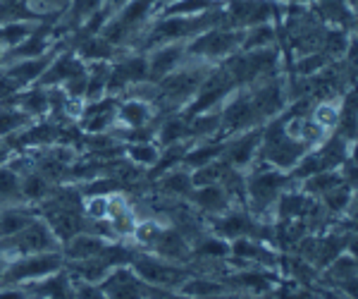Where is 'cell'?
Wrapping results in <instances>:
<instances>
[{"label":"cell","mask_w":358,"mask_h":299,"mask_svg":"<svg viewBox=\"0 0 358 299\" xmlns=\"http://www.w3.org/2000/svg\"><path fill=\"white\" fill-rule=\"evenodd\" d=\"M10 242L15 246H20L22 254H43V251L53 249L57 239H55L53 230L45 225L43 221H31V223H27L20 232H15Z\"/></svg>","instance_id":"3957f363"},{"label":"cell","mask_w":358,"mask_h":299,"mask_svg":"<svg viewBox=\"0 0 358 299\" xmlns=\"http://www.w3.org/2000/svg\"><path fill=\"white\" fill-rule=\"evenodd\" d=\"M8 158H10V148L5 146L3 141H0V165H3V163H5V160H8Z\"/></svg>","instance_id":"680465c9"},{"label":"cell","mask_w":358,"mask_h":299,"mask_svg":"<svg viewBox=\"0 0 358 299\" xmlns=\"http://www.w3.org/2000/svg\"><path fill=\"white\" fill-rule=\"evenodd\" d=\"M261 144H263V158L270 160L277 168H294L303 158L306 148H308L301 141L289 139L285 134V130H282V123L270 125L268 132L263 134Z\"/></svg>","instance_id":"7a4b0ae2"},{"label":"cell","mask_w":358,"mask_h":299,"mask_svg":"<svg viewBox=\"0 0 358 299\" xmlns=\"http://www.w3.org/2000/svg\"><path fill=\"white\" fill-rule=\"evenodd\" d=\"M22 113L27 115H43L50 108V96L45 91H29L22 96Z\"/></svg>","instance_id":"4dcf8cb0"},{"label":"cell","mask_w":358,"mask_h":299,"mask_svg":"<svg viewBox=\"0 0 358 299\" xmlns=\"http://www.w3.org/2000/svg\"><path fill=\"white\" fill-rule=\"evenodd\" d=\"M325 55L322 53H315V55H306L303 60H299V65H296V70L299 74H303V77H310L313 72L320 70L322 65H325Z\"/></svg>","instance_id":"681fc988"},{"label":"cell","mask_w":358,"mask_h":299,"mask_svg":"<svg viewBox=\"0 0 358 299\" xmlns=\"http://www.w3.org/2000/svg\"><path fill=\"white\" fill-rule=\"evenodd\" d=\"M292 5H308V3H315V0H287Z\"/></svg>","instance_id":"94428289"},{"label":"cell","mask_w":358,"mask_h":299,"mask_svg":"<svg viewBox=\"0 0 358 299\" xmlns=\"http://www.w3.org/2000/svg\"><path fill=\"white\" fill-rule=\"evenodd\" d=\"M53 299H72L69 295H60V297H53Z\"/></svg>","instance_id":"6125c7cd"},{"label":"cell","mask_w":358,"mask_h":299,"mask_svg":"<svg viewBox=\"0 0 358 299\" xmlns=\"http://www.w3.org/2000/svg\"><path fill=\"white\" fill-rule=\"evenodd\" d=\"M67 3H69V0H24L29 13H34L38 20H43V17L48 13H53V10L67 8Z\"/></svg>","instance_id":"60d3db41"},{"label":"cell","mask_w":358,"mask_h":299,"mask_svg":"<svg viewBox=\"0 0 358 299\" xmlns=\"http://www.w3.org/2000/svg\"><path fill=\"white\" fill-rule=\"evenodd\" d=\"M277 39V32L270 22H263V25H253L244 29V41H241V48L244 50H256V48H268Z\"/></svg>","instance_id":"cb8c5ba5"},{"label":"cell","mask_w":358,"mask_h":299,"mask_svg":"<svg viewBox=\"0 0 358 299\" xmlns=\"http://www.w3.org/2000/svg\"><path fill=\"white\" fill-rule=\"evenodd\" d=\"M148 79V60L143 55H134V57H124L117 65L108 72V86L110 89H122L127 84H138Z\"/></svg>","instance_id":"52a82bcc"},{"label":"cell","mask_w":358,"mask_h":299,"mask_svg":"<svg viewBox=\"0 0 358 299\" xmlns=\"http://www.w3.org/2000/svg\"><path fill=\"white\" fill-rule=\"evenodd\" d=\"M194 201L203 211H210V214H224L229 206V194L217 185H206V187L196 189Z\"/></svg>","instance_id":"ffe728a7"},{"label":"cell","mask_w":358,"mask_h":299,"mask_svg":"<svg viewBox=\"0 0 358 299\" xmlns=\"http://www.w3.org/2000/svg\"><path fill=\"white\" fill-rule=\"evenodd\" d=\"M124 3H129V0H106V8H113V13H115V10H120Z\"/></svg>","instance_id":"6f0895ef"},{"label":"cell","mask_w":358,"mask_h":299,"mask_svg":"<svg viewBox=\"0 0 358 299\" xmlns=\"http://www.w3.org/2000/svg\"><path fill=\"white\" fill-rule=\"evenodd\" d=\"M48 228L53 230L55 239L69 242L74 235H79L84 230V221L74 209H65V206H62L55 214H48Z\"/></svg>","instance_id":"4fadbf2b"},{"label":"cell","mask_w":358,"mask_h":299,"mask_svg":"<svg viewBox=\"0 0 358 299\" xmlns=\"http://www.w3.org/2000/svg\"><path fill=\"white\" fill-rule=\"evenodd\" d=\"M187 53V41L155 46V50L146 57L148 60V79H163L179 65L182 55Z\"/></svg>","instance_id":"277c9868"},{"label":"cell","mask_w":358,"mask_h":299,"mask_svg":"<svg viewBox=\"0 0 358 299\" xmlns=\"http://www.w3.org/2000/svg\"><path fill=\"white\" fill-rule=\"evenodd\" d=\"M239 283L246 287H258V290H261V287H268V278H265V275H258V273H248V275H241Z\"/></svg>","instance_id":"db71d44e"},{"label":"cell","mask_w":358,"mask_h":299,"mask_svg":"<svg viewBox=\"0 0 358 299\" xmlns=\"http://www.w3.org/2000/svg\"><path fill=\"white\" fill-rule=\"evenodd\" d=\"M153 244L163 256L182 258L187 254V242H184V237L177 232V230H160L158 239H155Z\"/></svg>","instance_id":"4316f807"},{"label":"cell","mask_w":358,"mask_h":299,"mask_svg":"<svg viewBox=\"0 0 358 299\" xmlns=\"http://www.w3.org/2000/svg\"><path fill=\"white\" fill-rule=\"evenodd\" d=\"M196 251H199L201 256H227L229 254V246L220 237H208L199 246H196Z\"/></svg>","instance_id":"b9f144b4"},{"label":"cell","mask_w":358,"mask_h":299,"mask_svg":"<svg viewBox=\"0 0 358 299\" xmlns=\"http://www.w3.org/2000/svg\"><path fill=\"white\" fill-rule=\"evenodd\" d=\"M20 192L24 194L27 199H43L45 194H48V182H45L43 175L34 172V175H29L20 185Z\"/></svg>","instance_id":"8d00e7d4"},{"label":"cell","mask_w":358,"mask_h":299,"mask_svg":"<svg viewBox=\"0 0 358 299\" xmlns=\"http://www.w3.org/2000/svg\"><path fill=\"white\" fill-rule=\"evenodd\" d=\"M232 251H234L236 256H241V258H261V261H265V258H268L265 249L256 246L253 242H248V239H244V237L236 239L234 246H232Z\"/></svg>","instance_id":"ee69618b"},{"label":"cell","mask_w":358,"mask_h":299,"mask_svg":"<svg viewBox=\"0 0 358 299\" xmlns=\"http://www.w3.org/2000/svg\"><path fill=\"white\" fill-rule=\"evenodd\" d=\"M53 139H55V130L41 125V127L31 130L29 134H22L20 144H48V141H53Z\"/></svg>","instance_id":"c3c4849f"},{"label":"cell","mask_w":358,"mask_h":299,"mask_svg":"<svg viewBox=\"0 0 358 299\" xmlns=\"http://www.w3.org/2000/svg\"><path fill=\"white\" fill-rule=\"evenodd\" d=\"M17 194H20L17 175L8 168H0V199H13Z\"/></svg>","instance_id":"7bdbcfd3"},{"label":"cell","mask_w":358,"mask_h":299,"mask_svg":"<svg viewBox=\"0 0 358 299\" xmlns=\"http://www.w3.org/2000/svg\"><path fill=\"white\" fill-rule=\"evenodd\" d=\"M339 115L342 113L337 111V106H332V103H320L313 111V118L310 120H313L320 130H332L339 125Z\"/></svg>","instance_id":"e575fe53"},{"label":"cell","mask_w":358,"mask_h":299,"mask_svg":"<svg viewBox=\"0 0 358 299\" xmlns=\"http://www.w3.org/2000/svg\"><path fill=\"white\" fill-rule=\"evenodd\" d=\"M160 187H163L165 192H172V194H189L194 187L192 175H189V172H182V170H175L160 180Z\"/></svg>","instance_id":"1f68e13d"},{"label":"cell","mask_w":358,"mask_h":299,"mask_svg":"<svg viewBox=\"0 0 358 299\" xmlns=\"http://www.w3.org/2000/svg\"><path fill=\"white\" fill-rule=\"evenodd\" d=\"M0 57H3V46H0Z\"/></svg>","instance_id":"be15d7a7"},{"label":"cell","mask_w":358,"mask_h":299,"mask_svg":"<svg viewBox=\"0 0 358 299\" xmlns=\"http://www.w3.org/2000/svg\"><path fill=\"white\" fill-rule=\"evenodd\" d=\"M241 41H244V29L210 27L194 36L192 43H187V53L194 57H227L241 48Z\"/></svg>","instance_id":"6da1fadb"},{"label":"cell","mask_w":358,"mask_h":299,"mask_svg":"<svg viewBox=\"0 0 358 299\" xmlns=\"http://www.w3.org/2000/svg\"><path fill=\"white\" fill-rule=\"evenodd\" d=\"M36 29L34 22H24V20H13V22H3L0 25V46L3 48H15V46H20L29 34Z\"/></svg>","instance_id":"603a6c76"},{"label":"cell","mask_w":358,"mask_h":299,"mask_svg":"<svg viewBox=\"0 0 358 299\" xmlns=\"http://www.w3.org/2000/svg\"><path fill=\"white\" fill-rule=\"evenodd\" d=\"M45 53H50V41H48V29L45 27H36L31 34L22 41L20 46L8 50L10 57H20V60H27V57H41Z\"/></svg>","instance_id":"2e32d148"},{"label":"cell","mask_w":358,"mask_h":299,"mask_svg":"<svg viewBox=\"0 0 358 299\" xmlns=\"http://www.w3.org/2000/svg\"><path fill=\"white\" fill-rule=\"evenodd\" d=\"M86 214L94 221H103L108 214V197H91L89 204H86Z\"/></svg>","instance_id":"816d5d0a"},{"label":"cell","mask_w":358,"mask_h":299,"mask_svg":"<svg viewBox=\"0 0 358 299\" xmlns=\"http://www.w3.org/2000/svg\"><path fill=\"white\" fill-rule=\"evenodd\" d=\"M117 189V182L115 180H98V182H91L89 187H86V192L91 194V197H103V194H108V192H115Z\"/></svg>","instance_id":"f5cc1de1"},{"label":"cell","mask_w":358,"mask_h":299,"mask_svg":"<svg viewBox=\"0 0 358 299\" xmlns=\"http://www.w3.org/2000/svg\"><path fill=\"white\" fill-rule=\"evenodd\" d=\"M108 218H110V228L117 230L120 235H134V214L129 211V206H127V201L122 197H110L108 199Z\"/></svg>","instance_id":"e0dca14e"},{"label":"cell","mask_w":358,"mask_h":299,"mask_svg":"<svg viewBox=\"0 0 358 299\" xmlns=\"http://www.w3.org/2000/svg\"><path fill=\"white\" fill-rule=\"evenodd\" d=\"M106 292L110 299H141V287L131 280L129 271H117L108 278Z\"/></svg>","instance_id":"44dd1931"},{"label":"cell","mask_w":358,"mask_h":299,"mask_svg":"<svg viewBox=\"0 0 358 299\" xmlns=\"http://www.w3.org/2000/svg\"><path fill=\"white\" fill-rule=\"evenodd\" d=\"M285 182H287L285 175H280V172H258V175H253L251 182H248L251 204L256 206V209H265V206L280 194Z\"/></svg>","instance_id":"ba28073f"},{"label":"cell","mask_w":358,"mask_h":299,"mask_svg":"<svg viewBox=\"0 0 358 299\" xmlns=\"http://www.w3.org/2000/svg\"><path fill=\"white\" fill-rule=\"evenodd\" d=\"M60 268V258L55 254H29L27 258L17 261L8 271V280H34L53 273Z\"/></svg>","instance_id":"5b68a950"},{"label":"cell","mask_w":358,"mask_h":299,"mask_svg":"<svg viewBox=\"0 0 358 299\" xmlns=\"http://www.w3.org/2000/svg\"><path fill=\"white\" fill-rule=\"evenodd\" d=\"M251 106H253V111H256L258 120L280 113L282 106H285V96H282L280 84H275V82L263 84L261 89L251 96Z\"/></svg>","instance_id":"9a60e30c"},{"label":"cell","mask_w":358,"mask_h":299,"mask_svg":"<svg viewBox=\"0 0 358 299\" xmlns=\"http://www.w3.org/2000/svg\"><path fill=\"white\" fill-rule=\"evenodd\" d=\"M134 271L138 278H143L146 283L153 285H177L184 278V273L179 268L170 266V263L153 261V258H138L134 263Z\"/></svg>","instance_id":"9c48e42d"},{"label":"cell","mask_w":358,"mask_h":299,"mask_svg":"<svg viewBox=\"0 0 358 299\" xmlns=\"http://www.w3.org/2000/svg\"><path fill=\"white\" fill-rule=\"evenodd\" d=\"M222 146L220 144H210V146H201V148H194V151L187 153V165H192V168H201V165H208L213 163L217 156H220Z\"/></svg>","instance_id":"836d02e7"},{"label":"cell","mask_w":358,"mask_h":299,"mask_svg":"<svg viewBox=\"0 0 358 299\" xmlns=\"http://www.w3.org/2000/svg\"><path fill=\"white\" fill-rule=\"evenodd\" d=\"M117 115L124 125H129L131 130H136V127H143V125L148 123V118H151V108H148V103L131 99V101H124L122 106H120Z\"/></svg>","instance_id":"d4e9b609"},{"label":"cell","mask_w":358,"mask_h":299,"mask_svg":"<svg viewBox=\"0 0 358 299\" xmlns=\"http://www.w3.org/2000/svg\"><path fill=\"white\" fill-rule=\"evenodd\" d=\"M184 292H187V295H196V297H215L222 292V287L215 283H206V280H194V283H189L184 287Z\"/></svg>","instance_id":"bcb514c9"},{"label":"cell","mask_w":358,"mask_h":299,"mask_svg":"<svg viewBox=\"0 0 358 299\" xmlns=\"http://www.w3.org/2000/svg\"><path fill=\"white\" fill-rule=\"evenodd\" d=\"M349 189L346 187H334L330 189V192H325V204L330 206V211H344V206H346V201H349Z\"/></svg>","instance_id":"7dc6e473"},{"label":"cell","mask_w":358,"mask_h":299,"mask_svg":"<svg viewBox=\"0 0 358 299\" xmlns=\"http://www.w3.org/2000/svg\"><path fill=\"white\" fill-rule=\"evenodd\" d=\"M50 62H53L50 53H45L41 57H27V60H17L5 74H8V77L22 89V86H27V84L36 82V79H41L43 72L48 70Z\"/></svg>","instance_id":"30bf717a"},{"label":"cell","mask_w":358,"mask_h":299,"mask_svg":"<svg viewBox=\"0 0 358 299\" xmlns=\"http://www.w3.org/2000/svg\"><path fill=\"white\" fill-rule=\"evenodd\" d=\"M17 91H20V86H17L13 79L8 77V74H3L0 77V99H8V96H15Z\"/></svg>","instance_id":"11a10c76"},{"label":"cell","mask_w":358,"mask_h":299,"mask_svg":"<svg viewBox=\"0 0 358 299\" xmlns=\"http://www.w3.org/2000/svg\"><path fill=\"white\" fill-rule=\"evenodd\" d=\"M129 158L134 160L136 165H143V168H151L160 160L158 148L153 146L151 141H136L129 146Z\"/></svg>","instance_id":"f546056e"},{"label":"cell","mask_w":358,"mask_h":299,"mask_svg":"<svg viewBox=\"0 0 358 299\" xmlns=\"http://www.w3.org/2000/svg\"><path fill=\"white\" fill-rule=\"evenodd\" d=\"M203 84V72L187 70V72H170L160 79V91L170 101H184L187 96H194L199 86Z\"/></svg>","instance_id":"8992f818"},{"label":"cell","mask_w":358,"mask_h":299,"mask_svg":"<svg viewBox=\"0 0 358 299\" xmlns=\"http://www.w3.org/2000/svg\"><path fill=\"white\" fill-rule=\"evenodd\" d=\"M261 139H263V134L258 130H251V132H246V134H241L239 139L232 141V146L227 148L229 163H232V165H246L248 160L253 158L256 148L261 146Z\"/></svg>","instance_id":"ac0fdd59"},{"label":"cell","mask_w":358,"mask_h":299,"mask_svg":"<svg viewBox=\"0 0 358 299\" xmlns=\"http://www.w3.org/2000/svg\"><path fill=\"white\" fill-rule=\"evenodd\" d=\"M0 299H24L22 292H5V295H0Z\"/></svg>","instance_id":"91938a15"},{"label":"cell","mask_w":358,"mask_h":299,"mask_svg":"<svg viewBox=\"0 0 358 299\" xmlns=\"http://www.w3.org/2000/svg\"><path fill=\"white\" fill-rule=\"evenodd\" d=\"M342 185V177L332 170H322V172H315V175H308V182H306V189L313 194H325L330 189Z\"/></svg>","instance_id":"f1b7e54d"},{"label":"cell","mask_w":358,"mask_h":299,"mask_svg":"<svg viewBox=\"0 0 358 299\" xmlns=\"http://www.w3.org/2000/svg\"><path fill=\"white\" fill-rule=\"evenodd\" d=\"M220 8V0H172L155 8L153 17H199Z\"/></svg>","instance_id":"8fae6325"},{"label":"cell","mask_w":358,"mask_h":299,"mask_svg":"<svg viewBox=\"0 0 358 299\" xmlns=\"http://www.w3.org/2000/svg\"><path fill=\"white\" fill-rule=\"evenodd\" d=\"M31 223V216H22L17 211H10V214L0 216V237H13L15 232H20L22 228Z\"/></svg>","instance_id":"d590c367"},{"label":"cell","mask_w":358,"mask_h":299,"mask_svg":"<svg viewBox=\"0 0 358 299\" xmlns=\"http://www.w3.org/2000/svg\"><path fill=\"white\" fill-rule=\"evenodd\" d=\"M103 8H106V0H69L65 20H69L77 27V25H82V22H89L91 17Z\"/></svg>","instance_id":"484cf974"},{"label":"cell","mask_w":358,"mask_h":299,"mask_svg":"<svg viewBox=\"0 0 358 299\" xmlns=\"http://www.w3.org/2000/svg\"><path fill=\"white\" fill-rule=\"evenodd\" d=\"M84 70V62L82 57L72 55V53H65L60 57H55L53 62L48 65V70L43 72L41 82L43 84H60V82H69V79L79 77Z\"/></svg>","instance_id":"7c38bea8"},{"label":"cell","mask_w":358,"mask_h":299,"mask_svg":"<svg viewBox=\"0 0 358 299\" xmlns=\"http://www.w3.org/2000/svg\"><path fill=\"white\" fill-rule=\"evenodd\" d=\"M354 266H356L354 258L342 256V258H337V261H334L330 275H332V278H337L339 283H344V280H354Z\"/></svg>","instance_id":"f6af8a7d"},{"label":"cell","mask_w":358,"mask_h":299,"mask_svg":"<svg viewBox=\"0 0 358 299\" xmlns=\"http://www.w3.org/2000/svg\"><path fill=\"white\" fill-rule=\"evenodd\" d=\"M256 120H258V115H256V111H253L251 99L239 96V99H234L227 106L224 118H222V125L229 132H246L253 123H256Z\"/></svg>","instance_id":"5bb4252c"},{"label":"cell","mask_w":358,"mask_h":299,"mask_svg":"<svg viewBox=\"0 0 358 299\" xmlns=\"http://www.w3.org/2000/svg\"><path fill=\"white\" fill-rule=\"evenodd\" d=\"M134 235H136V239L141 244H153L155 239H158V235H160V228L155 225V223L146 221V223H141V225L134 228Z\"/></svg>","instance_id":"f907efd6"},{"label":"cell","mask_w":358,"mask_h":299,"mask_svg":"<svg viewBox=\"0 0 358 299\" xmlns=\"http://www.w3.org/2000/svg\"><path fill=\"white\" fill-rule=\"evenodd\" d=\"M103 242L101 237H94V235H74L69 239V249H67V256L77 258V261H84V258H91V256H98L103 251Z\"/></svg>","instance_id":"7402d4cb"},{"label":"cell","mask_w":358,"mask_h":299,"mask_svg":"<svg viewBox=\"0 0 358 299\" xmlns=\"http://www.w3.org/2000/svg\"><path fill=\"white\" fill-rule=\"evenodd\" d=\"M222 127V118L220 115H196L194 125L189 127V132H194V134H213V132H217Z\"/></svg>","instance_id":"ab89813d"},{"label":"cell","mask_w":358,"mask_h":299,"mask_svg":"<svg viewBox=\"0 0 358 299\" xmlns=\"http://www.w3.org/2000/svg\"><path fill=\"white\" fill-rule=\"evenodd\" d=\"M113 118H115V103L98 99L94 101V106L84 111V127L98 134V132H103L113 123Z\"/></svg>","instance_id":"d6986e66"},{"label":"cell","mask_w":358,"mask_h":299,"mask_svg":"<svg viewBox=\"0 0 358 299\" xmlns=\"http://www.w3.org/2000/svg\"><path fill=\"white\" fill-rule=\"evenodd\" d=\"M29 115L22 111H0V134L8 137L15 130H20L22 125H27Z\"/></svg>","instance_id":"74e56055"},{"label":"cell","mask_w":358,"mask_h":299,"mask_svg":"<svg viewBox=\"0 0 358 299\" xmlns=\"http://www.w3.org/2000/svg\"><path fill=\"white\" fill-rule=\"evenodd\" d=\"M113 50L115 46L108 43L101 34H89L84 39V43L79 46V57H84V60H106V57L113 55Z\"/></svg>","instance_id":"83f0119b"},{"label":"cell","mask_w":358,"mask_h":299,"mask_svg":"<svg viewBox=\"0 0 358 299\" xmlns=\"http://www.w3.org/2000/svg\"><path fill=\"white\" fill-rule=\"evenodd\" d=\"M79 299H108V297H106V292L96 290L94 285H86L79 290Z\"/></svg>","instance_id":"9f6ffc18"},{"label":"cell","mask_w":358,"mask_h":299,"mask_svg":"<svg viewBox=\"0 0 358 299\" xmlns=\"http://www.w3.org/2000/svg\"><path fill=\"white\" fill-rule=\"evenodd\" d=\"M187 134H189V125L179 118L167 120L163 127H160V141L167 144V146H170V144H179Z\"/></svg>","instance_id":"d6a6232c"},{"label":"cell","mask_w":358,"mask_h":299,"mask_svg":"<svg viewBox=\"0 0 358 299\" xmlns=\"http://www.w3.org/2000/svg\"><path fill=\"white\" fill-rule=\"evenodd\" d=\"M248 228H251L248 221L239 214H234V216H229L217 223V230H220V235H224V237H239L241 232H248Z\"/></svg>","instance_id":"f35d334b"}]
</instances>
